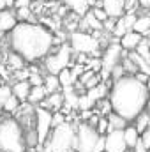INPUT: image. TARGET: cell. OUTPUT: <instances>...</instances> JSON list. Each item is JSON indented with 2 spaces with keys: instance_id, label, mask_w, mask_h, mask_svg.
Listing matches in <instances>:
<instances>
[{
  "instance_id": "27",
  "label": "cell",
  "mask_w": 150,
  "mask_h": 152,
  "mask_svg": "<svg viewBox=\"0 0 150 152\" xmlns=\"http://www.w3.org/2000/svg\"><path fill=\"white\" fill-rule=\"evenodd\" d=\"M20 106H21V101L11 92V96H9V97L5 99V103H4V112H7V113H16Z\"/></svg>"
},
{
  "instance_id": "21",
  "label": "cell",
  "mask_w": 150,
  "mask_h": 152,
  "mask_svg": "<svg viewBox=\"0 0 150 152\" xmlns=\"http://www.w3.org/2000/svg\"><path fill=\"white\" fill-rule=\"evenodd\" d=\"M42 87H44L46 94H51V92H57V90L62 88V87H60V81H58V76L57 75H50V73H48V76H44Z\"/></svg>"
},
{
  "instance_id": "36",
  "label": "cell",
  "mask_w": 150,
  "mask_h": 152,
  "mask_svg": "<svg viewBox=\"0 0 150 152\" xmlns=\"http://www.w3.org/2000/svg\"><path fill=\"white\" fill-rule=\"evenodd\" d=\"M92 12L95 14V18H97L99 21H104V20H108V18H110V16L106 14V11H104L103 7H94V9H92Z\"/></svg>"
},
{
  "instance_id": "25",
  "label": "cell",
  "mask_w": 150,
  "mask_h": 152,
  "mask_svg": "<svg viewBox=\"0 0 150 152\" xmlns=\"http://www.w3.org/2000/svg\"><path fill=\"white\" fill-rule=\"evenodd\" d=\"M58 81H60V87H69V85H74V81L78 80L74 75H73V71L69 69V67H64L60 73H58Z\"/></svg>"
},
{
  "instance_id": "26",
  "label": "cell",
  "mask_w": 150,
  "mask_h": 152,
  "mask_svg": "<svg viewBox=\"0 0 150 152\" xmlns=\"http://www.w3.org/2000/svg\"><path fill=\"white\" fill-rule=\"evenodd\" d=\"M134 51H136L140 57H143L145 60L150 62V39L149 37H141V41L138 42V46L134 48Z\"/></svg>"
},
{
  "instance_id": "17",
  "label": "cell",
  "mask_w": 150,
  "mask_h": 152,
  "mask_svg": "<svg viewBox=\"0 0 150 152\" xmlns=\"http://www.w3.org/2000/svg\"><path fill=\"white\" fill-rule=\"evenodd\" d=\"M133 30H136L138 34H141L143 37H147L150 34V14H138L136 21L133 25Z\"/></svg>"
},
{
  "instance_id": "40",
  "label": "cell",
  "mask_w": 150,
  "mask_h": 152,
  "mask_svg": "<svg viewBox=\"0 0 150 152\" xmlns=\"http://www.w3.org/2000/svg\"><path fill=\"white\" fill-rule=\"evenodd\" d=\"M140 2V7L145 9V11H150V0H138Z\"/></svg>"
},
{
  "instance_id": "23",
  "label": "cell",
  "mask_w": 150,
  "mask_h": 152,
  "mask_svg": "<svg viewBox=\"0 0 150 152\" xmlns=\"http://www.w3.org/2000/svg\"><path fill=\"white\" fill-rule=\"evenodd\" d=\"M133 122H134L133 126L136 127V131L141 134V133H143V131H145V129H147V127L150 126V113L147 112V110H143V112L138 115V117H136Z\"/></svg>"
},
{
  "instance_id": "11",
  "label": "cell",
  "mask_w": 150,
  "mask_h": 152,
  "mask_svg": "<svg viewBox=\"0 0 150 152\" xmlns=\"http://www.w3.org/2000/svg\"><path fill=\"white\" fill-rule=\"evenodd\" d=\"M39 106L48 108L50 112H58V110H62V106H64V94H62V88L57 90V92L46 94V97L39 103Z\"/></svg>"
},
{
  "instance_id": "16",
  "label": "cell",
  "mask_w": 150,
  "mask_h": 152,
  "mask_svg": "<svg viewBox=\"0 0 150 152\" xmlns=\"http://www.w3.org/2000/svg\"><path fill=\"white\" fill-rule=\"evenodd\" d=\"M30 83H28V80H18L12 87H11V92L20 99V101H27V97H28V92H30Z\"/></svg>"
},
{
  "instance_id": "9",
  "label": "cell",
  "mask_w": 150,
  "mask_h": 152,
  "mask_svg": "<svg viewBox=\"0 0 150 152\" xmlns=\"http://www.w3.org/2000/svg\"><path fill=\"white\" fill-rule=\"evenodd\" d=\"M122 53H124V50H122V46L117 44V42H115V44H110V46L104 50L103 58H101V78H108V76H110L111 69L120 62Z\"/></svg>"
},
{
  "instance_id": "4",
  "label": "cell",
  "mask_w": 150,
  "mask_h": 152,
  "mask_svg": "<svg viewBox=\"0 0 150 152\" xmlns=\"http://www.w3.org/2000/svg\"><path fill=\"white\" fill-rule=\"evenodd\" d=\"M74 140H76V127L66 120V122L53 127L46 143L53 152H69L71 149H74Z\"/></svg>"
},
{
  "instance_id": "15",
  "label": "cell",
  "mask_w": 150,
  "mask_h": 152,
  "mask_svg": "<svg viewBox=\"0 0 150 152\" xmlns=\"http://www.w3.org/2000/svg\"><path fill=\"white\" fill-rule=\"evenodd\" d=\"M101 7L110 18H118L124 14V0H103Z\"/></svg>"
},
{
  "instance_id": "38",
  "label": "cell",
  "mask_w": 150,
  "mask_h": 152,
  "mask_svg": "<svg viewBox=\"0 0 150 152\" xmlns=\"http://www.w3.org/2000/svg\"><path fill=\"white\" fill-rule=\"evenodd\" d=\"M131 151H133V152H147L149 149H147V147L143 145V142H141V138H138V142L134 143V147H133Z\"/></svg>"
},
{
  "instance_id": "1",
  "label": "cell",
  "mask_w": 150,
  "mask_h": 152,
  "mask_svg": "<svg viewBox=\"0 0 150 152\" xmlns=\"http://www.w3.org/2000/svg\"><path fill=\"white\" fill-rule=\"evenodd\" d=\"M7 36L11 50L20 53L30 64L42 60L48 53L53 51L55 34L48 27L34 21H18Z\"/></svg>"
},
{
  "instance_id": "44",
  "label": "cell",
  "mask_w": 150,
  "mask_h": 152,
  "mask_svg": "<svg viewBox=\"0 0 150 152\" xmlns=\"http://www.w3.org/2000/svg\"><path fill=\"white\" fill-rule=\"evenodd\" d=\"M0 9H5V4H4V0H0Z\"/></svg>"
},
{
  "instance_id": "29",
  "label": "cell",
  "mask_w": 150,
  "mask_h": 152,
  "mask_svg": "<svg viewBox=\"0 0 150 152\" xmlns=\"http://www.w3.org/2000/svg\"><path fill=\"white\" fill-rule=\"evenodd\" d=\"M127 32V28H125V23H124V20H122V16H118V20H115V27H113V36L115 37H122L124 34Z\"/></svg>"
},
{
  "instance_id": "50",
  "label": "cell",
  "mask_w": 150,
  "mask_h": 152,
  "mask_svg": "<svg viewBox=\"0 0 150 152\" xmlns=\"http://www.w3.org/2000/svg\"><path fill=\"white\" fill-rule=\"evenodd\" d=\"M103 152H104V151H103Z\"/></svg>"
},
{
  "instance_id": "28",
  "label": "cell",
  "mask_w": 150,
  "mask_h": 152,
  "mask_svg": "<svg viewBox=\"0 0 150 152\" xmlns=\"http://www.w3.org/2000/svg\"><path fill=\"white\" fill-rule=\"evenodd\" d=\"M16 18L18 21H34V14H32V7H18L16 9Z\"/></svg>"
},
{
  "instance_id": "41",
  "label": "cell",
  "mask_w": 150,
  "mask_h": 152,
  "mask_svg": "<svg viewBox=\"0 0 150 152\" xmlns=\"http://www.w3.org/2000/svg\"><path fill=\"white\" fill-rule=\"evenodd\" d=\"M4 4H5V7H7V9H12V5H14V0H4Z\"/></svg>"
},
{
  "instance_id": "43",
  "label": "cell",
  "mask_w": 150,
  "mask_h": 152,
  "mask_svg": "<svg viewBox=\"0 0 150 152\" xmlns=\"http://www.w3.org/2000/svg\"><path fill=\"white\" fill-rule=\"evenodd\" d=\"M145 110L150 113V94H149V99H147V106H145Z\"/></svg>"
},
{
  "instance_id": "18",
  "label": "cell",
  "mask_w": 150,
  "mask_h": 152,
  "mask_svg": "<svg viewBox=\"0 0 150 152\" xmlns=\"http://www.w3.org/2000/svg\"><path fill=\"white\" fill-rule=\"evenodd\" d=\"M25 64H27V60L20 55V53H16V51H9V55H7V66L11 67V71H18V69H25Z\"/></svg>"
},
{
  "instance_id": "20",
  "label": "cell",
  "mask_w": 150,
  "mask_h": 152,
  "mask_svg": "<svg viewBox=\"0 0 150 152\" xmlns=\"http://www.w3.org/2000/svg\"><path fill=\"white\" fill-rule=\"evenodd\" d=\"M124 138H125L127 149H133V147H134V143H136V142H138V138H140V133L136 131V127H134L133 124H127V126L124 127Z\"/></svg>"
},
{
  "instance_id": "12",
  "label": "cell",
  "mask_w": 150,
  "mask_h": 152,
  "mask_svg": "<svg viewBox=\"0 0 150 152\" xmlns=\"http://www.w3.org/2000/svg\"><path fill=\"white\" fill-rule=\"evenodd\" d=\"M18 23L16 12L11 9H0V36H5L12 30V27Z\"/></svg>"
},
{
  "instance_id": "45",
  "label": "cell",
  "mask_w": 150,
  "mask_h": 152,
  "mask_svg": "<svg viewBox=\"0 0 150 152\" xmlns=\"http://www.w3.org/2000/svg\"><path fill=\"white\" fill-rule=\"evenodd\" d=\"M4 55V48H2V42H0V57Z\"/></svg>"
},
{
  "instance_id": "35",
  "label": "cell",
  "mask_w": 150,
  "mask_h": 152,
  "mask_svg": "<svg viewBox=\"0 0 150 152\" xmlns=\"http://www.w3.org/2000/svg\"><path fill=\"white\" fill-rule=\"evenodd\" d=\"M124 75H125V71H124V67L120 66V62H118V64H117V66L113 67V69H111V73H110V76H111V80H113V81H115V80H118V78H122Z\"/></svg>"
},
{
  "instance_id": "47",
  "label": "cell",
  "mask_w": 150,
  "mask_h": 152,
  "mask_svg": "<svg viewBox=\"0 0 150 152\" xmlns=\"http://www.w3.org/2000/svg\"><path fill=\"white\" fill-rule=\"evenodd\" d=\"M69 152H78V151H74V149H71V151H69Z\"/></svg>"
},
{
  "instance_id": "42",
  "label": "cell",
  "mask_w": 150,
  "mask_h": 152,
  "mask_svg": "<svg viewBox=\"0 0 150 152\" xmlns=\"http://www.w3.org/2000/svg\"><path fill=\"white\" fill-rule=\"evenodd\" d=\"M37 152H53V151H51V149L48 147V143H46V147H44V149H41V151H37Z\"/></svg>"
},
{
  "instance_id": "10",
  "label": "cell",
  "mask_w": 150,
  "mask_h": 152,
  "mask_svg": "<svg viewBox=\"0 0 150 152\" xmlns=\"http://www.w3.org/2000/svg\"><path fill=\"white\" fill-rule=\"evenodd\" d=\"M127 143L124 138V129H110L104 134V152H125Z\"/></svg>"
},
{
  "instance_id": "46",
  "label": "cell",
  "mask_w": 150,
  "mask_h": 152,
  "mask_svg": "<svg viewBox=\"0 0 150 152\" xmlns=\"http://www.w3.org/2000/svg\"><path fill=\"white\" fill-rule=\"evenodd\" d=\"M32 2H44V0H32Z\"/></svg>"
},
{
  "instance_id": "39",
  "label": "cell",
  "mask_w": 150,
  "mask_h": 152,
  "mask_svg": "<svg viewBox=\"0 0 150 152\" xmlns=\"http://www.w3.org/2000/svg\"><path fill=\"white\" fill-rule=\"evenodd\" d=\"M28 5H32V0H14L12 9H18V7H28Z\"/></svg>"
},
{
  "instance_id": "48",
  "label": "cell",
  "mask_w": 150,
  "mask_h": 152,
  "mask_svg": "<svg viewBox=\"0 0 150 152\" xmlns=\"http://www.w3.org/2000/svg\"><path fill=\"white\" fill-rule=\"evenodd\" d=\"M147 37H149V39H150V34H149V36H147Z\"/></svg>"
},
{
  "instance_id": "34",
  "label": "cell",
  "mask_w": 150,
  "mask_h": 152,
  "mask_svg": "<svg viewBox=\"0 0 150 152\" xmlns=\"http://www.w3.org/2000/svg\"><path fill=\"white\" fill-rule=\"evenodd\" d=\"M42 81H44V76H41L37 71H34V73H30L28 76V83L34 87V85H42Z\"/></svg>"
},
{
  "instance_id": "3",
  "label": "cell",
  "mask_w": 150,
  "mask_h": 152,
  "mask_svg": "<svg viewBox=\"0 0 150 152\" xmlns=\"http://www.w3.org/2000/svg\"><path fill=\"white\" fill-rule=\"evenodd\" d=\"M0 152H27L25 133L16 117L0 120Z\"/></svg>"
},
{
  "instance_id": "5",
  "label": "cell",
  "mask_w": 150,
  "mask_h": 152,
  "mask_svg": "<svg viewBox=\"0 0 150 152\" xmlns=\"http://www.w3.org/2000/svg\"><path fill=\"white\" fill-rule=\"evenodd\" d=\"M67 42L71 46V50L74 53H85V55H92L97 53L99 50V39L92 34H87L85 30H73L67 36Z\"/></svg>"
},
{
  "instance_id": "32",
  "label": "cell",
  "mask_w": 150,
  "mask_h": 152,
  "mask_svg": "<svg viewBox=\"0 0 150 152\" xmlns=\"http://www.w3.org/2000/svg\"><path fill=\"white\" fill-rule=\"evenodd\" d=\"M9 96H11V87L9 85H0V110H4V103Z\"/></svg>"
},
{
  "instance_id": "22",
  "label": "cell",
  "mask_w": 150,
  "mask_h": 152,
  "mask_svg": "<svg viewBox=\"0 0 150 152\" xmlns=\"http://www.w3.org/2000/svg\"><path fill=\"white\" fill-rule=\"evenodd\" d=\"M44 97H46V90H44V87H42V85H34V87H30V92H28L27 101H30L32 104H39Z\"/></svg>"
},
{
  "instance_id": "8",
  "label": "cell",
  "mask_w": 150,
  "mask_h": 152,
  "mask_svg": "<svg viewBox=\"0 0 150 152\" xmlns=\"http://www.w3.org/2000/svg\"><path fill=\"white\" fill-rule=\"evenodd\" d=\"M51 117H53V112H50L48 108H42V106L36 108V133H37L39 145L48 140V136H50V133L53 129Z\"/></svg>"
},
{
  "instance_id": "37",
  "label": "cell",
  "mask_w": 150,
  "mask_h": 152,
  "mask_svg": "<svg viewBox=\"0 0 150 152\" xmlns=\"http://www.w3.org/2000/svg\"><path fill=\"white\" fill-rule=\"evenodd\" d=\"M140 138H141V142H143V145L147 147V149H150V126L140 134Z\"/></svg>"
},
{
  "instance_id": "31",
  "label": "cell",
  "mask_w": 150,
  "mask_h": 152,
  "mask_svg": "<svg viewBox=\"0 0 150 152\" xmlns=\"http://www.w3.org/2000/svg\"><path fill=\"white\" fill-rule=\"evenodd\" d=\"M136 16H138L136 12H125V14L122 16V20H124L127 30H133V25H134V21H136Z\"/></svg>"
},
{
  "instance_id": "49",
  "label": "cell",
  "mask_w": 150,
  "mask_h": 152,
  "mask_svg": "<svg viewBox=\"0 0 150 152\" xmlns=\"http://www.w3.org/2000/svg\"><path fill=\"white\" fill-rule=\"evenodd\" d=\"M147 152H150V149H149V151H147Z\"/></svg>"
},
{
  "instance_id": "6",
  "label": "cell",
  "mask_w": 150,
  "mask_h": 152,
  "mask_svg": "<svg viewBox=\"0 0 150 152\" xmlns=\"http://www.w3.org/2000/svg\"><path fill=\"white\" fill-rule=\"evenodd\" d=\"M71 55H73V50H71L69 42L64 41V42L58 46V50H57L55 53H51V55L48 53V55L44 57L46 73H50V75H58L64 67H69V64H71Z\"/></svg>"
},
{
  "instance_id": "13",
  "label": "cell",
  "mask_w": 150,
  "mask_h": 152,
  "mask_svg": "<svg viewBox=\"0 0 150 152\" xmlns=\"http://www.w3.org/2000/svg\"><path fill=\"white\" fill-rule=\"evenodd\" d=\"M62 94H64V106L62 110L64 112H73L74 108H78V90H74V85H69V87H62Z\"/></svg>"
},
{
  "instance_id": "14",
  "label": "cell",
  "mask_w": 150,
  "mask_h": 152,
  "mask_svg": "<svg viewBox=\"0 0 150 152\" xmlns=\"http://www.w3.org/2000/svg\"><path fill=\"white\" fill-rule=\"evenodd\" d=\"M141 34H138L136 30H127L122 37H120V46H122V50L124 51H134V48L138 46V42L141 41Z\"/></svg>"
},
{
  "instance_id": "2",
  "label": "cell",
  "mask_w": 150,
  "mask_h": 152,
  "mask_svg": "<svg viewBox=\"0 0 150 152\" xmlns=\"http://www.w3.org/2000/svg\"><path fill=\"white\" fill-rule=\"evenodd\" d=\"M150 88L147 83L136 80L134 75H124L115 80L110 88V104L111 112L118 113L127 122H133L147 106Z\"/></svg>"
},
{
  "instance_id": "7",
  "label": "cell",
  "mask_w": 150,
  "mask_h": 152,
  "mask_svg": "<svg viewBox=\"0 0 150 152\" xmlns=\"http://www.w3.org/2000/svg\"><path fill=\"white\" fill-rule=\"evenodd\" d=\"M99 136H101V134L95 131L94 126H90L88 122L81 120V122L76 126L74 151H78V152H94Z\"/></svg>"
},
{
  "instance_id": "19",
  "label": "cell",
  "mask_w": 150,
  "mask_h": 152,
  "mask_svg": "<svg viewBox=\"0 0 150 152\" xmlns=\"http://www.w3.org/2000/svg\"><path fill=\"white\" fill-rule=\"evenodd\" d=\"M64 4L73 11L76 14H79V16H83L88 9H90V5H88V0H64Z\"/></svg>"
},
{
  "instance_id": "24",
  "label": "cell",
  "mask_w": 150,
  "mask_h": 152,
  "mask_svg": "<svg viewBox=\"0 0 150 152\" xmlns=\"http://www.w3.org/2000/svg\"><path fill=\"white\" fill-rule=\"evenodd\" d=\"M106 118H108V124H110V129H124L129 122L125 120V118H122L118 113H115V112H110V113L106 115Z\"/></svg>"
},
{
  "instance_id": "33",
  "label": "cell",
  "mask_w": 150,
  "mask_h": 152,
  "mask_svg": "<svg viewBox=\"0 0 150 152\" xmlns=\"http://www.w3.org/2000/svg\"><path fill=\"white\" fill-rule=\"evenodd\" d=\"M138 7H140L138 0H124V12H136Z\"/></svg>"
},
{
  "instance_id": "30",
  "label": "cell",
  "mask_w": 150,
  "mask_h": 152,
  "mask_svg": "<svg viewBox=\"0 0 150 152\" xmlns=\"http://www.w3.org/2000/svg\"><path fill=\"white\" fill-rule=\"evenodd\" d=\"M95 131H97L99 134H106V133L110 131V124H108L106 115H104V117H99V120H97V124H95Z\"/></svg>"
}]
</instances>
